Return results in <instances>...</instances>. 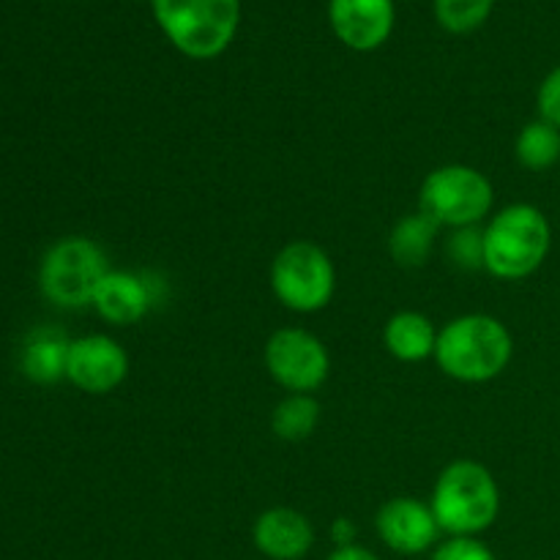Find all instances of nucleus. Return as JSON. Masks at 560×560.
Wrapping results in <instances>:
<instances>
[{
    "instance_id": "nucleus-1",
    "label": "nucleus",
    "mask_w": 560,
    "mask_h": 560,
    "mask_svg": "<svg viewBox=\"0 0 560 560\" xmlns=\"http://www.w3.org/2000/svg\"><path fill=\"white\" fill-rule=\"evenodd\" d=\"M514 355L509 328L492 315H463L438 331L435 364L459 383H490L506 372Z\"/></svg>"
},
{
    "instance_id": "nucleus-2",
    "label": "nucleus",
    "mask_w": 560,
    "mask_h": 560,
    "mask_svg": "<svg viewBox=\"0 0 560 560\" xmlns=\"http://www.w3.org/2000/svg\"><path fill=\"white\" fill-rule=\"evenodd\" d=\"M485 268L498 279L520 282L545 266L552 249V228L545 211L530 202H514L492 213L481 230Z\"/></svg>"
},
{
    "instance_id": "nucleus-3",
    "label": "nucleus",
    "mask_w": 560,
    "mask_h": 560,
    "mask_svg": "<svg viewBox=\"0 0 560 560\" xmlns=\"http://www.w3.org/2000/svg\"><path fill=\"white\" fill-rule=\"evenodd\" d=\"M430 509L441 534L479 536L492 528L501 514V487L481 463L457 459L435 479Z\"/></svg>"
},
{
    "instance_id": "nucleus-4",
    "label": "nucleus",
    "mask_w": 560,
    "mask_h": 560,
    "mask_svg": "<svg viewBox=\"0 0 560 560\" xmlns=\"http://www.w3.org/2000/svg\"><path fill=\"white\" fill-rule=\"evenodd\" d=\"M153 16L178 52L211 60L238 33L241 0H153Z\"/></svg>"
},
{
    "instance_id": "nucleus-5",
    "label": "nucleus",
    "mask_w": 560,
    "mask_h": 560,
    "mask_svg": "<svg viewBox=\"0 0 560 560\" xmlns=\"http://www.w3.org/2000/svg\"><path fill=\"white\" fill-rule=\"evenodd\" d=\"M109 268L107 255L93 238L82 235H69L58 244L49 246L38 266V288L44 299L52 301L63 310H80V306L93 304L98 284Z\"/></svg>"
},
{
    "instance_id": "nucleus-6",
    "label": "nucleus",
    "mask_w": 560,
    "mask_h": 560,
    "mask_svg": "<svg viewBox=\"0 0 560 560\" xmlns=\"http://www.w3.org/2000/svg\"><path fill=\"white\" fill-rule=\"evenodd\" d=\"M495 191L490 178L470 164H443L424 178L419 191V211L438 228H479L492 211Z\"/></svg>"
},
{
    "instance_id": "nucleus-7",
    "label": "nucleus",
    "mask_w": 560,
    "mask_h": 560,
    "mask_svg": "<svg viewBox=\"0 0 560 560\" xmlns=\"http://www.w3.org/2000/svg\"><path fill=\"white\" fill-rule=\"evenodd\" d=\"M271 290L284 310L315 315L331 304L337 268L323 246L312 241H290L271 262Z\"/></svg>"
},
{
    "instance_id": "nucleus-8",
    "label": "nucleus",
    "mask_w": 560,
    "mask_h": 560,
    "mask_svg": "<svg viewBox=\"0 0 560 560\" xmlns=\"http://www.w3.org/2000/svg\"><path fill=\"white\" fill-rule=\"evenodd\" d=\"M268 375L288 394H312L328 381L331 355L328 348L304 328H279L262 350Z\"/></svg>"
},
{
    "instance_id": "nucleus-9",
    "label": "nucleus",
    "mask_w": 560,
    "mask_h": 560,
    "mask_svg": "<svg viewBox=\"0 0 560 560\" xmlns=\"http://www.w3.org/2000/svg\"><path fill=\"white\" fill-rule=\"evenodd\" d=\"M129 377V353L118 339L107 334H88L71 339L69 361H66V381L80 392L102 397L115 392Z\"/></svg>"
},
{
    "instance_id": "nucleus-10",
    "label": "nucleus",
    "mask_w": 560,
    "mask_h": 560,
    "mask_svg": "<svg viewBox=\"0 0 560 560\" xmlns=\"http://www.w3.org/2000/svg\"><path fill=\"white\" fill-rule=\"evenodd\" d=\"M375 530L383 545L399 556H421L432 550L441 536V525L430 503L408 495L392 498L377 509Z\"/></svg>"
},
{
    "instance_id": "nucleus-11",
    "label": "nucleus",
    "mask_w": 560,
    "mask_h": 560,
    "mask_svg": "<svg viewBox=\"0 0 560 560\" xmlns=\"http://www.w3.org/2000/svg\"><path fill=\"white\" fill-rule=\"evenodd\" d=\"M328 20L345 47L372 52L383 47L394 31L392 0H331Z\"/></svg>"
},
{
    "instance_id": "nucleus-12",
    "label": "nucleus",
    "mask_w": 560,
    "mask_h": 560,
    "mask_svg": "<svg viewBox=\"0 0 560 560\" xmlns=\"http://www.w3.org/2000/svg\"><path fill=\"white\" fill-rule=\"evenodd\" d=\"M252 541L268 560H301L315 547V525L295 509L273 506L255 520Z\"/></svg>"
},
{
    "instance_id": "nucleus-13",
    "label": "nucleus",
    "mask_w": 560,
    "mask_h": 560,
    "mask_svg": "<svg viewBox=\"0 0 560 560\" xmlns=\"http://www.w3.org/2000/svg\"><path fill=\"white\" fill-rule=\"evenodd\" d=\"M153 301L156 295H153L151 279L131 271H109L98 284L91 306L102 320L113 326H131L151 312Z\"/></svg>"
},
{
    "instance_id": "nucleus-14",
    "label": "nucleus",
    "mask_w": 560,
    "mask_h": 560,
    "mask_svg": "<svg viewBox=\"0 0 560 560\" xmlns=\"http://www.w3.org/2000/svg\"><path fill=\"white\" fill-rule=\"evenodd\" d=\"M438 331L441 328H435V323L427 315L413 310H402L388 317L386 326H383V345H386V350L397 361L419 364V361H427L435 355Z\"/></svg>"
},
{
    "instance_id": "nucleus-15",
    "label": "nucleus",
    "mask_w": 560,
    "mask_h": 560,
    "mask_svg": "<svg viewBox=\"0 0 560 560\" xmlns=\"http://www.w3.org/2000/svg\"><path fill=\"white\" fill-rule=\"evenodd\" d=\"M69 345L71 339L63 331H58V328H36L25 339L20 359L27 381L49 386V383H58L60 377H66Z\"/></svg>"
},
{
    "instance_id": "nucleus-16",
    "label": "nucleus",
    "mask_w": 560,
    "mask_h": 560,
    "mask_svg": "<svg viewBox=\"0 0 560 560\" xmlns=\"http://www.w3.org/2000/svg\"><path fill=\"white\" fill-rule=\"evenodd\" d=\"M438 230L441 228H438L427 213H408V217H402L392 228V235H388V252H392V257L399 266L421 268L430 260L432 249H435Z\"/></svg>"
},
{
    "instance_id": "nucleus-17",
    "label": "nucleus",
    "mask_w": 560,
    "mask_h": 560,
    "mask_svg": "<svg viewBox=\"0 0 560 560\" xmlns=\"http://www.w3.org/2000/svg\"><path fill=\"white\" fill-rule=\"evenodd\" d=\"M320 424V402L312 394H288L271 413V430L279 441L301 443Z\"/></svg>"
},
{
    "instance_id": "nucleus-18",
    "label": "nucleus",
    "mask_w": 560,
    "mask_h": 560,
    "mask_svg": "<svg viewBox=\"0 0 560 560\" xmlns=\"http://www.w3.org/2000/svg\"><path fill=\"white\" fill-rule=\"evenodd\" d=\"M514 156L530 173H545L556 164L560 167V129L541 118L530 120L514 140Z\"/></svg>"
},
{
    "instance_id": "nucleus-19",
    "label": "nucleus",
    "mask_w": 560,
    "mask_h": 560,
    "mask_svg": "<svg viewBox=\"0 0 560 560\" xmlns=\"http://www.w3.org/2000/svg\"><path fill=\"white\" fill-rule=\"evenodd\" d=\"M495 0H435V16L448 33H470L490 16Z\"/></svg>"
},
{
    "instance_id": "nucleus-20",
    "label": "nucleus",
    "mask_w": 560,
    "mask_h": 560,
    "mask_svg": "<svg viewBox=\"0 0 560 560\" xmlns=\"http://www.w3.org/2000/svg\"><path fill=\"white\" fill-rule=\"evenodd\" d=\"M446 257L457 268H465V271H476V268H485V246H481V230L479 228L452 230V235L446 238Z\"/></svg>"
},
{
    "instance_id": "nucleus-21",
    "label": "nucleus",
    "mask_w": 560,
    "mask_h": 560,
    "mask_svg": "<svg viewBox=\"0 0 560 560\" xmlns=\"http://www.w3.org/2000/svg\"><path fill=\"white\" fill-rule=\"evenodd\" d=\"M432 560H498L479 536H448L435 547Z\"/></svg>"
},
{
    "instance_id": "nucleus-22",
    "label": "nucleus",
    "mask_w": 560,
    "mask_h": 560,
    "mask_svg": "<svg viewBox=\"0 0 560 560\" xmlns=\"http://www.w3.org/2000/svg\"><path fill=\"white\" fill-rule=\"evenodd\" d=\"M536 107H539L541 120L560 129V66L541 80L539 93H536Z\"/></svg>"
},
{
    "instance_id": "nucleus-23",
    "label": "nucleus",
    "mask_w": 560,
    "mask_h": 560,
    "mask_svg": "<svg viewBox=\"0 0 560 560\" xmlns=\"http://www.w3.org/2000/svg\"><path fill=\"white\" fill-rule=\"evenodd\" d=\"M328 560H381V558L361 545H345V547H337V550L328 556Z\"/></svg>"
},
{
    "instance_id": "nucleus-24",
    "label": "nucleus",
    "mask_w": 560,
    "mask_h": 560,
    "mask_svg": "<svg viewBox=\"0 0 560 560\" xmlns=\"http://www.w3.org/2000/svg\"><path fill=\"white\" fill-rule=\"evenodd\" d=\"M331 534H334V541H337V547L355 545V525L350 523V520H337Z\"/></svg>"
}]
</instances>
